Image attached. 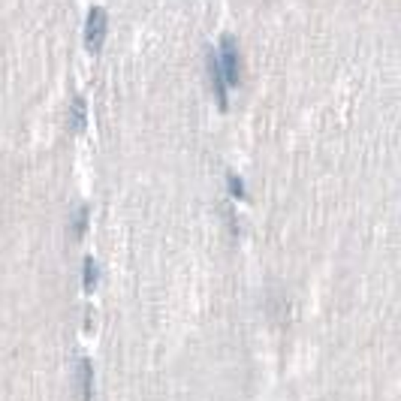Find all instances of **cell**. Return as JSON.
<instances>
[{"instance_id": "cell-1", "label": "cell", "mask_w": 401, "mask_h": 401, "mask_svg": "<svg viewBox=\"0 0 401 401\" xmlns=\"http://www.w3.org/2000/svg\"><path fill=\"white\" fill-rule=\"evenodd\" d=\"M217 64H221V73H223L226 88H230V85H239V82H241V55H239V42H235L232 37H223V40H221Z\"/></svg>"}, {"instance_id": "cell-2", "label": "cell", "mask_w": 401, "mask_h": 401, "mask_svg": "<svg viewBox=\"0 0 401 401\" xmlns=\"http://www.w3.org/2000/svg\"><path fill=\"white\" fill-rule=\"evenodd\" d=\"M103 37H106V10L91 6L88 19H85V42H88V49H100Z\"/></svg>"}, {"instance_id": "cell-3", "label": "cell", "mask_w": 401, "mask_h": 401, "mask_svg": "<svg viewBox=\"0 0 401 401\" xmlns=\"http://www.w3.org/2000/svg\"><path fill=\"white\" fill-rule=\"evenodd\" d=\"M208 78H212V88H214L217 103L226 109V106H230V97H226V82H223L221 64H217V51H208Z\"/></svg>"}, {"instance_id": "cell-4", "label": "cell", "mask_w": 401, "mask_h": 401, "mask_svg": "<svg viewBox=\"0 0 401 401\" xmlns=\"http://www.w3.org/2000/svg\"><path fill=\"white\" fill-rule=\"evenodd\" d=\"M78 380H82L78 401H91V395H94V365H91V359H78Z\"/></svg>"}, {"instance_id": "cell-5", "label": "cell", "mask_w": 401, "mask_h": 401, "mask_svg": "<svg viewBox=\"0 0 401 401\" xmlns=\"http://www.w3.org/2000/svg\"><path fill=\"white\" fill-rule=\"evenodd\" d=\"M85 124H88V106H85L82 97L73 100V130H85Z\"/></svg>"}, {"instance_id": "cell-6", "label": "cell", "mask_w": 401, "mask_h": 401, "mask_svg": "<svg viewBox=\"0 0 401 401\" xmlns=\"http://www.w3.org/2000/svg\"><path fill=\"white\" fill-rule=\"evenodd\" d=\"M85 290H94V284H97V263H94L91 257H85Z\"/></svg>"}, {"instance_id": "cell-7", "label": "cell", "mask_w": 401, "mask_h": 401, "mask_svg": "<svg viewBox=\"0 0 401 401\" xmlns=\"http://www.w3.org/2000/svg\"><path fill=\"white\" fill-rule=\"evenodd\" d=\"M226 185H230V194H235L239 199H245V196H248V194H245V181L235 176V172H230V176H226Z\"/></svg>"}, {"instance_id": "cell-8", "label": "cell", "mask_w": 401, "mask_h": 401, "mask_svg": "<svg viewBox=\"0 0 401 401\" xmlns=\"http://www.w3.org/2000/svg\"><path fill=\"white\" fill-rule=\"evenodd\" d=\"M85 223H88V208L82 205V208H78V212H76V239L85 232Z\"/></svg>"}]
</instances>
